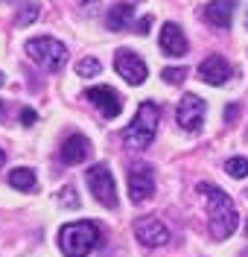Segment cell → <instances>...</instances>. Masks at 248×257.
Segmentation results:
<instances>
[{
  "instance_id": "cb8c5ba5",
  "label": "cell",
  "mask_w": 248,
  "mask_h": 257,
  "mask_svg": "<svg viewBox=\"0 0 248 257\" xmlns=\"http://www.w3.org/2000/svg\"><path fill=\"white\" fill-rule=\"evenodd\" d=\"M35 120H38V114H35L33 108H24V111H21V123H24V126H33Z\"/></svg>"
},
{
  "instance_id": "52a82bcc",
  "label": "cell",
  "mask_w": 248,
  "mask_h": 257,
  "mask_svg": "<svg viewBox=\"0 0 248 257\" xmlns=\"http://www.w3.org/2000/svg\"><path fill=\"white\" fill-rule=\"evenodd\" d=\"M114 67H117V73L123 76V79L129 82V85H143L149 76V67L146 62L134 53V50H117V56H114Z\"/></svg>"
},
{
  "instance_id": "5b68a950",
  "label": "cell",
  "mask_w": 248,
  "mask_h": 257,
  "mask_svg": "<svg viewBox=\"0 0 248 257\" xmlns=\"http://www.w3.org/2000/svg\"><path fill=\"white\" fill-rule=\"evenodd\" d=\"M88 187L94 193V199H97L99 205H105V208H117V184H114V176H111V170L105 167V164H94L88 173Z\"/></svg>"
},
{
  "instance_id": "ffe728a7",
  "label": "cell",
  "mask_w": 248,
  "mask_h": 257,
  "mask_svg": "<svg viewBox=\"0 0 248 257\" xmlns=\"http://www.w3.org/2000/svg\"><path fill=\"white\" fill-rule=\"evenodd\" d=\"M59 205H65V208H79V196H76V190H73L70 184L59 190Z\"/></svg>"
},
{
  "instance_id": "3957f363",
  "label": "cell",
  "mask_w": 248,
  "mask_h": 257,
  "mask_svg": "<svg viewBox=\"0 0 248 257\" xmlns=\"http://www.w3.org/2000/svg\"><path fill=\"white\" fill-rule=\"evenodd\" d=\"M161 123V108L155 102H140V108L134 114V120L123 128V141L132 149H146L155 141V132Z\"/></svg>"
},
{
  "instance_id": "f546056e",
  "label": "cell",
  "mask_w": 248,
  "mask_h": 257,
  "mask_svg": "<svg viewBox=\"0 0 248 257\" xmlns=\"http://www.w3.org/2000/svg\"><path fill=\"white\" fill-rule=\"evenodd\" d=\"M245 24H248V12H245Z\"/></svg>"
},
{
  "instance_id": "ba28073f",
  "label": "cell",
  "mask_w": 248,
  "mask_h": 257,
  "mask_svg": "<svg viewBox=\"0 0 248 257\" xmlns=\"http://www.w3.org/2000/svg\"><path fill=\"white\" fill-rule=\"evenodd\" d=\"M85 99H88L102 117H108V120L120 117V111H123V99H120V94H117L114 88H108V85L88 88V91H85Z\"/></svg>"
},
{
  "instance_id": "f1b7e54d",
  "label": "cell",
  "mask_w": 248,
  "mask_h": 257,
  "mask_svg": "<svg viewBox=\"0 0 248 257\" xmlns=\"http://www.w3.org/2000/svg\"><path fill=\"white\" fill-rule=\"evenodd\" d=\"M3 82H6V79H3V73H0V85H3Z\"/></svg>"
},
{
  "instance_id": "4316f807",
  "label": "cell",
  "mask_w": 248,
  "mask_h": 257,
  "mask_svg": "<svg viewBox=\"0 0 248 257\" xmlns=\"http://www.w3.org/2000/svg\"><path fill=\"white\" fill-rule=\"evenodd\" d=\"M3 117H6V108H3V102H0V120H3Z\"/></svg>"
},
{
  "instance_id": "9c48e42d",
  "label": "cell",
  "mask_w": 248,
  "mask_h": 257,
  "mask_svg": "<svg viewBox=\"0 0 248 257\" xmlns=\"http://www.w3.org/2000/svg\"><path fill=\"white\" fill-rule=\"evenodd\" d=\"M152 193H155L152 167H146V164H134L132 170H129V199H132L134 205H140V202L152 199Z\"/></svg>"
},
{
  "instance_id": "7a4b0ae2",
  "label": "cell",
  "mask_w": 248,
  "mask_h": 257,
  "mask_svg": "<svg viewBox=\"0 0 248 257\" xmlns=\"http://www.w3.org/2000/svg\"><path fill=\"white\" fill-rule=\"evenodd\" d=\"M99 245V228L94 222H67L59 231V248L65 257H88Z\"/></svg>"
},
{
  "instance_id": "e0dca14e",
  "label": "cell",
  "mask_w": 248,
  "mask_h": 257,
  "mask_svg": "<svg viewBox=\"0 0 248 257\" xmlns=\"http://www.w3.org/2000/svg\"><path fill=\"white\" fill-rule=\"evenodd\" d=\"M38 12H41L38 3H21L18 6V15H15V24L18 27H30L35 18H38Z\"/></svg>"
},
{
  "instance_id": "83f0119b",
  "label": "cell",
  "mask_w": 248,
  "mask_h": 257,
  "mask_svg": "<svg viewBox=\"0 0 248 257\" xmlns=\"http://www.w3.org/2000/svg\"><path fill=\"white\" fill-rule=\"evenodd\" d=\"M245 237H248V219H245Z\"/></svg>"
},
{
  "instance_id": "277c9868",
  "label": "cell",
  "mask_w": 248,
  "mask_h": 257,
  "mask_svg": "<svg viewBox=\"0 0 248 257\" xmlns=\"http://www.w3.org/2000/svg\"><path fill=\"white\" fill-rule=\"evenodd\" d=\"M27 56L38 62L47 73H59L67 62V47L62 41H56V38H50V35H41V38H33V41H27Z\"/></svg>"
},
{
  "instance_id": "5bb4252c",
  "label": "cell",
  "mask_w": 248,
  "mask_h": 257,
  "mask_svg": "<svg viewBox=\"0 0 248 257\" xmlns=\"http://www.w3.org/2000/svg\"><path fill=\"white\" fill-rule=\"evenodd\" d=\"M233 9H236V0H210L207 3V9H204V15L207 21L219 27V30H228L233 21Z\"/></svg>"
},
{
  "instance_id": "2e32d148",
  "label": "cell",
  "mask_w": 248,
  "mask_h": 257,
  "mask_svg": "<svg viewBox=\"0 0 248 257\" xmlns=\"http://www.w3.org/2000/svg\"><path fill=\"white\" fill-rule=\"evenodd\" d=\"M35 184L38 181H35V173L30 167H18L9 173V187H15V190H33Z\"/></svg>"
},
{
  "instance_id": "7402d4cb",
  "label": "cell",
  "mask_w": 248,
  "mask_h": 257,
  "mask_svg": "<svg viewBox=\"0 0 248 257\" xmlns=\"http://www.w3.org/2000/svg\"><path fill=\"white\" fill-rule=\"evenodd\" d=\"M76 3H79V9L85 15H97V9H99V0H76Z\"/></svg>"
},
{
  "instance_id": "8992f818",
  "label": "cell",
  "mask_w": 248,
  "mask_h": 257,
  "mask_svg": "<svg viewBox=\"0 0 248 257\" xmlns=\"http://www.w3.org/2000/svg\"><path fill=\"white\" fill-rule=\"evenodd\" d=\"M204 111H207V105H204V99L196 94H184L178 99V111H175V120H178V126L184 132H198L201 123H204Z\"/></svg>"
},
{
  "instance_id": "d4e9b609",
  "label": "cell",
  "mask_w": 248,
  "mask_h": 257,
  "mask_svg": "<svg viewBox=\"0 0 248 257\" xmlns=\"http://www.w3.org/2000/svg\"><path fill=\"white\" fill-rule=\"evenodd\" d=\"M233 117H236V105H228V111H225V120H228V123H231Z\"/></svg>"
},
{
  "instance_id": "4fadbf2b",
  "label": "cell",
  "mask_w": 248,
  "mask_h": 257,
  "mask_svg": "<svg viewBox=\"0 0 248 257\" xmlns=\"http://www.w3.org/2000/svg\"><path fill=\"white\" fill-rule=\"evenodd\" d=\"M59 155H62L65 164H82V161L91 155V141H88L85 135H70L65 144H62Z\"/></svg>"
},
{
  "instance_id": "ac0fdd59",
  "label": "cell",
  "mask_w": 248,
  "mask_h": 257,
  "mask_svg": "<svg viewBox=\"0 0 248 257\" xmlns=\"http://www.w3.org/2000/svg\"><path fill=\"white\" fill-rule=\"evenodd\" d=\"M225 173L231 178H245L248 176V158L236 155V158H228L225 161Z\"/></svg>"
},
{
  "instance_id": "7c38bea8",
  "label": "cell",
  "mask_w": 248,
  "mask_h": 257,
  "mask_svg": "<svg viewBox=\"0 0 248 257\" xmlns=\"http://www.w3.org/2000/svg\"><path fill=\"white\" fill-rule=\"evenodd\" d=\"M158 44L166 56H187V38H184V30L178 24H164L161 27V35H158Z\"/></svg>"
},
{
  "instance_id": "44dd1931",
  "label": "cell",
  "mask_w": 248,
  "mask_h": 257,
  "mask_svg": "<svg viewBox=\"0 0 248 257\" xmlns=\"http://www.w3.org/2000/svg\"><path fill=\"white\" fill-rule=\"evenodd\" d=\"M161 76H164V82H169V85H181V82L187 79V67H166Z\"/></svg>"
},
{
  "instance_id": "484cf974",
  "label": "cell",
  "mask_w": 248,
  "mask_h": 257,
  "mask_svg": "<svg viewBox=\"0 0 248 257\" xmlns=\"http://www.w3.org/2000/svg\"><path fill=\"white\" fill-rule=\"evenodd\" d=\"M3 164H6V152H3V149H0V167H3Z\"/></svg>"
},
{
  "instance_id": "6da1fadb",
  "label": "cell",
  "mask_w": 248,
  "mask_h": 257,
  "mask_svg": "<svg viewBox=\"0 0 248 257\" xmlns=\"http://www.w3.org/2000/svg\"><path fill=\"white\" fill-rule=\"evenodd\" d=\"M198 193H207V225H210V237L213 240H228L236 222H239V213L233 208L231 196L222 190V187H210V184H198Z\"/></svg>"
},
{
  "instance_id": "30bf717a",
  "label": "cell",
  "mask_w": 248,
  "mask_h": 257,
  "mask_svg": "<svg viewBox=\"0 0 248 257\" xmlns=\"http://www.w3.org/2000/svg\"><path fill=\"white\" fill-rule=\"evenodd\" d=\"M134 237L149 248H161V245L169 242V228L155 216H143V219L134 222Z\"/></svg>"
},
{
  "instance_id": "d6986e66",
  "label": "cell",
  "mask_w": 248,
  "mask_h": 257,
  "mask_svg": "<svg viewBox=\"0 0 248 257\" xmlns=\"http://www.w3.org/2000/svg\"><path fill=\"white\" fill-rule=\"evenodd\" d=\"M97 73H102V62L94 59V56H88L76 64V76H97Z\"/></svg>"
},
{
  "instance_id": "8fae6325",
  "label": "cell",
  "mask_w": 248,
  "mask_h": 257,
  "mask_svg": "<svg viewBox=\"0 0 248 257\" xmlns=\"http://www.w3.org/2000/svg\"><path fill=\"white\" fill-rule=\"evenodd\" d=\"M198 79L219 88V85H225V82L231 79V64L225 62L219 53H213V56H207L204 62L198 64Z\"/></svg>"
},
{
  "instance_id": "9a60e30c",
  "label": "cell",
  "mask_w": 248,
  "mask_h": 257,
  "mask_svg": "<svg viewBox=\"0 0 248 257\" xmlns=\"http://www.w3.org/2000/svg\"><path fill=\"white\" fill-rule=\"evenodd\" d=\"M132 18H134L132 3H114V6L105 12V27H108L111 32H120V30H126V27L132 24Z\"/></svg>"
},
{
  "instance_id": "603a6c76",
  "label": "cell",
  "mask_w": 248,
  "mask_h": 257,
  "mask_svg": "<svg viewBox=\"0 0 248 257\" xmlns=\"http://www.w3.org/2000/svg\"><path fill=\"white\" fill-rule=\"evenodd\" d=\"M149 27H152V15L140 18V21L134 24V32H140V35H146V32H149Z\"/></svg>"
}]
</instances>
